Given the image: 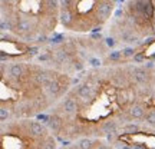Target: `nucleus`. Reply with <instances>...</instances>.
<instances>
[{
	"label": "nucleus",
	"mask_w": 155,
	"mask_h": 149,
	"mask_svg": "<svg viewBox=\"0 0 155 149\" xmlns=\"http://www.w3.org/2000/svg\"><path fill=\"white\" fill-rule=\"evenodd\" d=\"M91 65H92V66H99L101 65V60H98V59H91Z\"/></svg>",
	"instance_id": "c756f323"
},
{
	"label": "nucleus",
	"mask_w": 155,
	"mask_h": 149,
	"mask_svg": "<svg viewBox=\"0 0 155 149\" xmlns=\"http://www.w3.org/2000/svg\"><path fill=\"white\" fill-rule=\"evenodd\" d=\"M95 149H111L109 146H106V145H98Z\"/></svg>",
	"instance_id": "2f4dec72"
},
{
	"label": "nucleus",
	"mask_w": 155,
	"mask_h": 149,
	"mask_svg": "<svg viewBox=\"0 0 155 149\" xmlns=\"http://www.w3.org/2000/svg\"><path fill=\"white\" fill-rule=\"evenodd\" d=\"M152 59H155V55H152Z\"/></svg>",
	"instance_id": "f704fd0d"
},
{
	"label": "nucleus",
	"mask_w": 155,
	"mask_h": 149,
	"mask_svg": "<svg viewBox=\"0 0 155 149\" xmlns=\"http://www.w3.org/2000/svg\"><path fill=\"white\" fill-rule=\"evenodd\" d=\"M128 113H129V118L131 119H135V121H141V119H144L145 118V108L141 103H134L131 108H129V111H128Z\"/></svg>",
	"instance_id": "1a4fd4ad"
},
{
	"label": "nucleus",
	"mask_w": 155,
	"mask_h": 149,
	"mask_svg": "<svg viewBox=\"0 0 155 149\" xmlns=\"http://www.w3.org/2000/svg\"><path fill=\"white\" fill-rule=\"evenodd\" d=\"M52 75H55V73H52L50 70H40V72H38L35 75L33 79H35V82H36V85L48 88L50 85V82L55 80V77L52 76Z\"/></svg>",
	"instance_id": "39448f33"
},
{
	"label": "nucleus",
	"mask_w": 155,
	"mask_h": 149,
	"mask_svg": "<svg viewBox=\"0 0 155 149\" xmlns=\"http://www.w3.org/2000/svg\"><path fill=\"white\" fill-rule=\"evenodd\" d=\"M52 59L58 63V65H63L68 60V53L66 50H56L55 53L52 55Z\"/></svg>",
	"instance_id": "dca6fc26"
},
{
	"label": "nucleus",
	"mask_w": 155,
	"mask_h": 149,
	"mask_svg": "<svg viewBox=\"0 0 155 149\" xmlns=\"http://www.w3.org/2000/svg\"><path fill=\"white\" fill-rule=\"evenodd\" d=\"M13 29V24L10 22H6V20H2V30H12Z\"/></svg>",
	"instance_id": "393cba45"
},
{
	"label": "nucleus",
	"mask_w": 155,
	"mask_h": 149,
	"mask_svg": "<svg viewBox=\"0 0 155 149\" xmlns=\"http://www.w3.org/2000/svg\"><path fill=\"white\" fill-rule=\"evenodd\" d=\"M115 139H116V135H115V132L114 133H108V135H106V141H108V142H115Z\"/></svg>",
	"instance_id": "bb28decb"
},
{
	"label": "nucleus",
	"mask_w": 155,
	"mask_h": 149,
	"mask_svg": "<svg viewBox=\"0 0 155 149\" xmlns=\"http://www.w3.org/2000/svg\"><path fill=\"white\" fill-rule=\"evenodd\" d=\"M95 142L92 141V139L89 138H82L78 141V148L79 149H94L95 148Z\"/></svg>",
	"instance_id": "f3484780"
},
{
	"label": "nucleus",
	"mask_w": 155,
	"mask_h": 149,
	"mask_svg": "<svg viewBox=\"0 0 155 149\" xmlns=\"http://www.w3.org/2000/svg\"><path fill=\"white\" fill-rule=\"evenodd\" d=\"M154 65H152V62H148V65H147V67H152Z\"/></svg>",
	"instance_id": "72a5a7b5"
},
{
	"label": "nucleus",
	"mask_w": 155,
	"mask_h": 149,
	"mask_svg": "<svg viewBox=\"0 0 155 149\" xmlns=\"http://www.w3.org/2000/svg\"><path fill=\"white\" fill-rule=\"evenodd\" d=\"M61 22L63 26L71 28L73 23V15L71 9H61Z\"/></svg>",
	"instance_id": "f8f14e48"
},
{
	"label": "nucleus",
	"mask_w": 155,
	"mask_h": 149,
	"mask_svg": "<svg viewBox=\"0 0 155 149\" xmlns=\"http://www.w3.org/2000/svg\"><path fill=\"white\" fill-rule=\"evenodd\" d=\"M122 132L124 133H129V135H134V133L139 132V126L135 125V123H129V125H125L122 126Z\"/></svg>",
	"instance_id": "a211bd4d"
},
{
	"label": "nucleus",
	"mask_w": 155,
	"mask_h": 149,
	"mask_svg": "<svg viewBox=\"0 0 155 149\" xmlns=\"http://www.w3.org/2000/svg\"><path fill=\"white\" fill-rule=\"evenodd\" d=\"M144 119L148 125H151V126L155 128V109H151V111L147 112V115H145Z\"/></svg>",
	"instance_id": "6ab92c4d"
},
{
	"label": "nucleus",
	"mask_w": 155,
	"mask_h": 149,
	"mask_svg": "<svg viewBox=\"0 0 155 149\" xmlns=\"http://www.w3.org/2000/svg\"><path fill=\"white\" fill-rule=\"evenodd\" d=\"M134 149H145L144 146H139V145H137V146H134Z\"/></svg>",
	"instance_id": "473e14b6"
},
{
	"label": "nucleus",
	"mask_w": 155,
	"mask_h": 149,
	"mask_svg": "<svg viewBox=\"0 0 155 149\" xmlns=\"http://www.w3.org/2000/svg\"><path fill=\"white\" fill-rule=\"evenodd\" d=\"M58 3H59V0H46V6H48V10L53 11L58 9Z\"/></svg>",
	"instance_id": "412c9836"
},
{
	"label": "nucleus",
	"mask_w": 155,
	"mask_h": 149,
	"mask_svg": "<svg viewBox=\"0 0 155 149\" xmlns=\"http://www.w3.org/2000/svg\"><path fill=\"white\" fill-rule=\"evenodd\" d=\"M9 75H10L13 79L19 80V79L25 75V66H23L22 63H15V65H12V66L9 67Z\"/></svg>",
	"instance_id": "9b49d317"
},
{
	"label": "nucleus",
	"mask_w": 155,
	"mask_h": 149,
	"mask_svg": "<svg viewBox=\"0 0 155 149\" xmlns=\"http://www.w3.org/2000/svg\"><path fill=\"white\" fill-rule=\"evenodd\" d=\"M112 10H114V2L112 0H101L96 5V19L99 20L101 23H104L108 20V17L111 16Z\"/></svg>",
	"instance_id": "f257e3e1"
},
{
	"label": "nucleus",
	"mask_w": 155,
	"mask_h": 149,
	"mask_svg": "<svg viewBox=\"0 0 155 149\" xmlns=\"http://www.w3.org/2000/svg\"><path fill=\"white\" fill-rule=\"evenodd\" d=\"M145 60V56L142 53H138V55L134 56V62H137V63H141V62Z\"/></svg>",
	"instance_id": "a878e982"
},
{
	"label": "nucleus",
	"mask_w": 155,
	"mask_h": 149,
	"mask_svg": "<svg viewBox=\"0 0 155 149\" xmlns=\"http://www.w3.org/2000/svg\"><path fill=\"white\" fill-rule=\"evenodd\" d=\"M38 118H39V119H40L42 122H45V123H49V121H50V116L43 115V113H42V115H39Z\"/></svg>",
	"instance_id": "cd10ccee"
},
{
	"label": "nucleus",
	"mask_w": 155,
	"mask_h": 149,
	"mask_svg": "<svg viewBox=\"0 0 155 149\" xmlns=\"http://www.w3.org/2000/svg\"><path fill=\"white\" fill-rule=\"evenodd\" d=\"M62 89H63L62 83L59 82L58 79H55V80L50 82V85L46 88V90H48V93H49L50 96H59V95L62 93Z\"/></svg>",
	"instance_id": "ddd939ff"
},
{
	"label": "nucleus",
	"mask_w": 155,
	"mask_h": 149,
	"mask_svg": "<svg viewBox=\"0 0 155 149\" xmlns=\"http://www.w3.org/2000/svg\"><path fill=\"white\" fill-rule=\"evenodd\" d=\"M26 132L32 136V138H46V129L42 123L39 122H35V121H29L26 123Z\"/></svg>",
	"instance_id": "7ed1b4c3"
},
{
	"label": "nucleus",
	"mask_w": 155,
	"mask_h": 149,
	"mask_svg": "<svg viewBox=\"0 0 155 149\" xmlns=\"http://www.w3.org/2000/svg\"><path fill=\"white\" fill-rule=\"evenodd\" d=\"M38 47H30V49H29V53H30V55L32 56H35V55H38Z\"/></svg>",
	"instance_id": "7c9ffc66"
},
{
	"label": "nucleus",
	"mask_w": 155,
	"mask_h": 149,
	"mask_svg": "<svg viewBox=\"0 0 155 149\" xmlns=\"http://www.w3.org/2000/svg\"><path fill=\"white\" fill-rule=\"evenodd\" d=\"M116 128H118V125H116L115 121H106V122H104V123H102L101 131L105 133V135H108V133L116 132Z\"/></svg>",
	"instance_id": "2eb2a0df"
},
{
	"label": "nucleus",
	"mask_w": 155,
	"mask_h": 149,
	"mask_svg": "<svg viewBox=\"0 0 155 149\" xmlns=\"http://www.w3.org/2000/svg\"><path fill=\"white\" fill-rule=\"evenodd\" d=\"M135 7L137 10L144 15V16L151 17L152 16V10H154V6L151 3L150 0H135Z\"/></svg>",
	"instance_id": "6e6552de"
},
{
	"label": "nucleus",
	"mask_w": 155,
	"mask_h": 149,
	"mask_svg": "<svg viewBox=\"0 0 155 149\" xmlns=\"http://www.w3.org/2000/svg\"><path fill=\"white\" fill-rule=\"evenodd\" d=\"M78 108H79V105H78V102L73 98H65V99L62 100V103H61V109L66 115H75L78 112Z\"/></svg>",
	"instance_id": "0eeeda50"
},
{
	"label": "nucleus",
	"mask_w": 155,
	"mask_h": 149,
	"mask_svg": "<svg viewBox=\"0 0 155 149\" xmlns=\"http://www.w3.org/2000/svg\"><path fill=\"white\" fill-rule=\"evenodd\" d=\"M122 55L124 56H135V49L134 47H125V49L122 50Z\"/></svg>",
	"instance_id": "b1692460"
},
{
	"label": "nucleus",
	"mask_w": 155,
	"mask_h": 149,
	"mask_svg": "<svg viewBox=\"0 0 155 149\" xmlns=\"http://www.w3.org/2000/svg\"><path fill=\"white\" fill-rule=\"evenodd\" d=\"M38 149H56V141L53 136L48 135L46 138L42 139L40 145L38 146Z\"/></svg>",
	"instance_id": "4468645a"
},
{
	"label": "nucleus",
	"mask_w": 155,
	"mask_h": 149,
	"mask_svg": "<svg viewBox=\"0 0 155 149\" xmlns=\"http://www.w3.org/2000/svg\"><path fill=\"white\" fill-rule=\"evenodd\" d=\"M132 77L138 85H147L151 79L148 70L144 69V67H138V66L132 67Z\"/></svg>",
	"instance_id": "423d86ee"
},
{
	"label": "nucleus",
	"mask_w": 155,
	"mask_h": 149,
	"mask_svg": "<svg viewBox=\"0 0 155 149\" xmlns=\"http://www.w3.org/2000/svg\"><path fill=\"white\" fill-rule=\"evenodd\" d=\"M15 29H16L17 33L26 34L33 29V24H32V22H30V19H28V16L17 15V20H16V26H15Z\"/></svg>",
	"instance_id": "20e7f679"
},
{
	"label": "nucleus",
	"mask_w": 155,
	"mask_h": 149,
	"mask_svg": "<svg viewBox=\"0 0 155 149\" xmlns=\"http://www.w3.org/2000/svg\"><path fill=\"white\" fill-rule=\"evenodd\" d=\"M122 57V50H114L109 53V59L111 60H119Z\"/></svg>",
	"instance_id": "4be33fe9"
},
{
	"label": "nucleus",
	"mask_w": 155,
	"mask_h": 149,
	"mask_svg": "<svg viewBox=\"0 0 155 149\" xmlns=\"http://www.w3.org/2000/svg\"><path fill=\"white\" fill-rule=\"evenodd\" d=\"M106 44H108L109 47H114V46H115V40H114L112 37H108L106 39Z\"/></svg>",
	"instance_id": "c85d7f7f"
},
{
	"label": "nucleus",
	"mask_w": 155,
	"mask_h": 149,
	"mask_svg": "<svg viewBox=\"0 0 155 149\" xmlns=\"http://www.w3.org/2000/svg\"><path fill=\"white\" fill-rule=\"evenodd\" d=\"M75 92H76V95L79 96V99L83 100V102H86V103H89L91 100H94V96L96 95L94 88H92L89 83H81V85H78V88L75 89Z\"/></svg>",
	"instance_id": "f03ea898"
},
{
	"label": "nucleus",
	"mask_w": 155,
	"mask_h": 149,
	"mask_svg": "<svg viewBox=\"0 0 155 149\" xmlns=\"http://www.w3.org/2000/svg\"><path fill=\"white\" fill-rule=\"evenodd\" d=\"M48 126L50 128V131L53 133H61L62 128H63V119L59 115L55 113L53 116H50V121L48 123Z\"/></svg>",
	"instance_id": "9d476101"
},
{
	"label": "nucleus",
	"mask_w": 155,
	"mask_h": 149,
	"mask_svg": "<svg viewBox=\"0 0 155 149\" xmlns=\"http://www.w3.org/2000/svg\"><path fill=\"white\" fill-rule=\"evenodd\" d=\"M9 118H10V112H9V109L5 108V106H2V109H0V121H2V123H5Z\"/></svg>",
	"instance_id": "aec40b11"
},
{
	"label": "nucleus",
	"mask_w": 155,
	"mask_h": 149,
	"mask_svg": "<svg viewBox=\"0 0 155 149\" xmlns=\"http://www.w3.org/2000/svg\"><path fill=\"white\" fill-rule=\"evenodd\" d=\"M72 5L73 0H59V6H62V9H71Z\"/></svg>",
	"instance_id": "5701e85b"
}]
</instances>
